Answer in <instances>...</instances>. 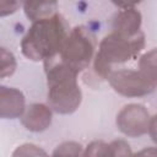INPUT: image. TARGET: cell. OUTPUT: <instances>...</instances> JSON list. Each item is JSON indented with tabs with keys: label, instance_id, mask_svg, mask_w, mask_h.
Masks as SVG:
<instances>
[{
	"label": "cell",
	"instance_id": "7c38bea8",
	"mask_svg": "<svg viewBox=\"0 0 157 157\" xmlns=\"http://www.w3.org/2000/svg\"><path fill=\"white\" fill-rule=\"evenodd\" d=\"M17 69V60L12 52L0 47V78L10 77Z\"/></svg>",
	"mask_w": 157,
	"mask_h": 157
},
{
	"label": "cell",
	"instance_id": "ba28073f",
	"mask_svg": "<svg viewBox=\"0 0 157 157\" xmlns=\"http://www.w3.org/2000/svg\"><path fill=\"white\" fill-rule=\"evenodd\" d=\"M25 109V94L18 88L0 85V119L21 118Z\"/></svg>",
	"mask_w": 157,
	"mask_h": 157
},
{
	"label": "cell",
	"instance_id": "277c9868",
	"mask_svg": "<svg viewBox=\"0 0 157 157\" xmlns=\"http://www.w3.org/2000/svg\"><path fill=\"white\" fill-rule=\"evenodd\" d=\"M93 54V36L85 27L77 26L67 33L56 56H59V60L61 63L78 74L91 64Z\"/></svg>",
	"mask_w": 157,
	"mask_h": 157
},
{
	"label": "cell",
	"instance_id": "4fadbf2b",
	"mask_svg": "<svg viewBox=\"0 0 157 157\" xmlns=\"http://www.w3.org/2000/svg\"><path fill=\"white\" fill-rule=\"evenodd\" d=\"M156 49H151L150 52L145 53L140 60H139V70L147 76L150 80L157 82V75H156Z\"/></svg>",
	"mask_w": 157,
	"mask_h": 157
},
{
	"label": "cell",
	"instance_id": "5bb4252c",
	"mask_svg": "<svg viewBox=\"0 0 157 157\" xmlns=\"http://www.w3.org/2000/svg\"><path fill=\"white\" fill-rule=\"evenodd\" d=\"M83 147L76 141H65L55 147L52 157H82Z\"/></svg>",
	"mask_w": 157,
	"mask_h": 157
},
{
	"label": "cell",
	"instance_id": "9a60e30c",
	"mask_svg": "<svg viewBox=\"0 0 157 157\" xmlns=\"http://www.w3.org/2000/svg\"><path fill=\"white\" fill-rule=\"evenodd\" d=\"M11 157H49L48 153L34 144H23L16 147Z\"/></svg>",
	"mask_w": 157,
	"mask_h": 157
},
{
	"label": "cell",
	"instance_id": "8fae6325",
	"mask_svg": "<svg viewBox=\"0 0 157 157\" xmlns=\"http://www.w3.org/2000/svg\"><path fill=\"white\" fill-rule=\"evenodd\" d=\"M56 7H58V4L54 1H47V2L27 1L23 4V11L27 18L31 20L32 22L53 16L54 13H56L55 12Z\"/></svg>",
	"mask_w": 157,
	"mask_h": 157
},
{
	"label": "cell",
	"instance_id": "3957f363",
	"mask_svg": "<svg viewBox=\"0 0 157 157\" xmlns=\"http://www.w3.org/2000/svg\"><path fill=\"white\" fill-rule=\"evenodd\" d=\"M144 47L145 34L142 31L134 37H124L112 32L101 40L98 52L94 55L93 69L98 76L107 78L113 70V65L135 59Z\"/></svg>",
	"mask_w": 157,
	"mask_h": 157
},
{
	"label": "cell",
	"instance_id": "2e32d148",
	"mask_svg": "<svg viewBox=\"0 0 157 157\" xmlns=\"http://www.w3.org/2000/svg\"><path fill=\"white\" fill-rule=\"evenodd\" d=\"M20 5L21 4L17 1H0V17L16 12Z\"/></svg>",
	"mask_w": 157,
	"mask_h": 157
},
{
	"label": "cell",
	"instance_id": "e0dca14e",
	"mask_svg": "<svg viewBox=\"0 0 157 157\" xmlns=\"http://www.w3.org/2000/svg\"><path fill=\"white\" fill-rule=\"evenodd\" d=\"M156 156H157V152L155 147H146L136 153H131L129 157H156Z\"/></svg>",
	"mask_w": 157,
	"mask_h": 157
},
{
	"label": "cell",
	"instance_id": "52a82bcc",
	"mask_svg": "<svg viewBox=\"0 0 157 157\" xmlns=\"http://www.w3.org/2000/svg\"><path fill=\"white\" fill-rule=\"evenodd\" d=\"M117 6L121 7V10L114 16L112 32L124 37H134L141 32L142 16L134 7L135 4H117Z\"/></svg>",
	"mask_w": 157,
	"mask_h": 157
},
{
	"label": "cell",
	"instance_id": "7a4b0ae2",
	"mask_svg": "<svg viewBox=\"0 0 157 157\" xmlns=\"http://www.w3.org/2000/svg\"><path fill=\"white\" fill-rule=\"evenodd\" d=\"M47 76L48 107L59 114H72L82 101V92L77 83V75L59 59L44 61Z\"/></svg>",
	"mask_w": 157,
	"mask_h": 157
},
{
	"label": "cell",
	"instance_id": "8992f818",
	"mask_svg": "<svg viewBox=\"0 0 157 157\" xmlns=\"http://www.w3.org/2000/svg\"><path fill=\"white\" fill-rule=\"evenodd\" d=\"M153 117L150 115L147 108L142 104L130 103L124 105L117 114V128L120 132L129 137H140L148 134L150 124Z\"/></svg>",
	"mask_w": 157,
	"mask_h": 157
},
{
	"label": "cell",
	"instance_id": "30bf717a",
	"mask_svg": "<svg viewBox=\"0 0 157 157\" xmlns=\"http://www.w3.org/2000/svg\"><path fill=\"white\" fill-rule=\"evenodd\" d=\"M132 151L125 140L118 139L109 144L96 140L83 148L82 157H129Z\"/></svg>",
	"mask_w": 157,
	"mask_h": 157
},
{
	"label": "cell",
	"instance_id": "6da1fadb",
	"mask_svg": "<svg viewBox=\"0 0 157 157\" xmlns=\"http://www.w3.org/2000/svg\"><path fill=\"white\" fill-rule=\"evenodd\" d=\"M67 26L60 13L32 22L21 40V50L33 61H47L55 58L67 36Z\"/></svg>",
	"mask_w": 157,
	"mask_h": 157
},
{
	"label": "cell",
	"instance_id": "5b68a950",
	"mask_svg": "<svg viewBox=\"0 0 157 157\" xmlns=\"http://www.w3.org/2000/svg\"><path fill=\"white\" fill-rule=\"evenodd\" d=\"M107 80L112 88L124 97H144L152 93L157 86V82L150 80L140 70L119 69L112 70Z\"/></svg>",
	"mask_w": 157,
	"mask_h": 157
},
{
	"label": "cell",
	"instance_id": "9c48e42d",
	"mask_svg": "<svg viewBox=\"0 0 157 157\" xmlns=\"http://www.w3.org/2000/svg\"><path fill=\"white\" fill-rule=\"evenodd\" d=\"M53 119V110L44 103H33L26 107L21 115L22 125L32 132H42L47 130Z\"/></svg>",
	"mask_w": 157,
	"mask_h": 157
}]
</instances>
